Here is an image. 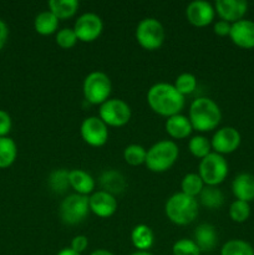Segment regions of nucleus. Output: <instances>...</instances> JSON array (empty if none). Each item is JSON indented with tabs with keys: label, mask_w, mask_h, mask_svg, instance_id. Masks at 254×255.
Returning a JSON list of instances; mask_svg holds the SVG:
<instances>
[{
	"label": "nucleus",
	"mask_w": 254,
	"mask_h": 255,
	"mask_svg": "<svg viewBox=\"0 0 254 255\" xmlns=\"http://www.w3.org/2000/svg\"><path fill=\"white\" fill-rule=\"evenodd\" d=\"M188 21L197 27H203L211 24L216 15V10L211 2L204 0H196L189 2L186 9Z\"/></svg>",
	"instance_id": "obj_13"
},
{
	"label": "nucleus",
	"mask_w": 254,
	"mask_h": 255,
	"mask_svg": "<svg viewBox=\"0 0 254 255\" xmlns=\"http://www.w3.org/2000/svg\"><path fill=\"white\" fill-rule=\"evenodd\" d=\"M232 192L238 201L249 203L254 201V176L251 173H239L232 182Z\"/></svg>",
	"instance_id": "obj_17"
},
{
	"label": "nucleus",
	"mask_w": 254,
	"mask_h": 255,
	"mask_svg": "<svg viewBox=\"0 0 254 255\" xmlns=\"http://www.w3.org/2000/svg\"><path fill=\"white\" fill-rule=\"evenodd\" d=\"M7 36H9V29H7V25L0 19V50L5 46L7 41Z\"/></svg>",
	"instance_id": "obj_39"
},
{
	"label": "nucleus",
	"mask_w": 254,
	"mask_h": 255,
	"mask_svg": "<svg viewBox=\"0 0 254 255\" xmlns=\"http://www.w3.org/2000/svg\"><path fill=\"white\" fill-rule=\"evenodd\" d=\"M49 9L57 19H69L79 9L77 0H50Z\"/></svg>",
	"instance_id": "obj_23"
},
{
	"label": "nucleus",
	"mask_w": 254,
	"mask_h": 255,
	"mask_svg": "<svg viewBox=\"0 0 254 255\" xmlns=\"http://www.w3.org/2000/svg\"><path fill=\"white\" fill-rule=\"evenodd\" d=\"M147 151L139 144H129L125 148L124 158L131 166H139L146 162Z\"/></svg>",
	"instance_id": "obj_32"
},
{
	"label": "nucleus",
	"mask_w": 254,
	"mask_h": 255,
	"mask_svg": "<svg viewBox=\"0 0 254 255\" xmlns=\"http://www.w3.org/2000/svg\"><path fill=\"white\" fill-rule=\"evenodd\" d=\"M214 10L222 20L231 24L244 17L248 10V2L244 0H217Z\"/></svg>",
	"instance_id": "obj_16"
},
{
	"label": "nucleus",
	"mask_w": 254,
	"mask_h": 255,
	"mask_svg": "<svg viewBox=\"0 0 254 255\" xmlns=\"http://www.w3.org/2000/svg\"><path fill=\"white\" fill-rule=\"evenodd\" d=\"M90 255H115V254H112L111 252L109 251H105V249H97V251L92 252Z\"/></svg>",
	"instance_id": "obj_41"
},
{
	"label": "nucleus",
	"mask_w": 254,
	"mask_h": 255,
	"mask_svg": "<svg viewBox=\"0 0 254 255\" xmlns=\"http://www.w3.org/2000/svg\"><path fill=\"white\" fill-rule=\"evenodd\" d=\"M89 197L81 194H70L60 206V217L65 224L76 226L84 222L89 216Z\"/></svg>",
	"instance_id": "obj_8"
},
{
	"label": "nucleus",
	"mask_w": 254,
	"mask_h": 255,
	"mask_svg": "<svg viewBox=\"0 0 254 255\" xmlns=\"http://www.w3.org/2000/svg\"><path fill=\"white\" fill-rule=\"evenodd\" d=\"M56 255H81V254L76 253V252L72 251L71 248H64L61 249V251H60Z\"/></svg>",
	"instance_id": "obj_40"
},
{
	"label": "nucleus",
	"mask_w": 254,
	"mask_h": 255,
	"mask_svg": "<svg viewBox=\"0 0 254 255\" xmlns=\"http://www.w3.org/2000/svg\"><path fill=\"white\" fill-rule=\"evenodd\" d=\"M199 201L209 209H218L224 203V194L221 189L213 186H204L199 193Z\"/></svg>",
	"instance_id": "obj_25"
},
{
	"label": "nucleus",
	"mask_w": 254,
	"mask_h": 255,
	"mask_svg": "<svg viewBox=\"0 0 254 255\" xmlns=\"http://www.w3.org/2000/svg\"><path fill=\"white\" fill-rule=\"evenodd\" d=\"M178 154V146L173 141L164 139V141H159L154 143L147 151L144 163H146L147 168L149 171L161 173V172H166L167 169H169L176 163Z\"/></svg>",
	"instance_id": "obj_4"
},
{
	"label": "nucleus",
	"mask_w": 254,
	"mask_h": 255,
	"mask_svg": "<svg viewBox=\"0 0 254 255\" xmlns=\"http://www.w3.org/2000/svg\"><path fill=\"white\" fill-rule=\"evenodd\" d=\"M77 42V36L74 29L64 27L56 34V44L62 49H71Z\"/></svg>",
	"instance_id": "obj_35"
},
{
	"label": "nucleus",
	"mask_w": 254,
	"mask_h": 255,
	"mask_svg": "<svg viewBox=\"0 0 254 255\" xmlns=\"http://www.w3.org/2000/svg\"><path fill=\"white\" fill-rule=\"evenodd\" d=\"M131 255H153V254H151V253H149V252H139V251H137V252H134V253H132Z\"/></svg>",
	"instance_id": "obj_42"
},
{
	"label": "nucleus",
	"mask_w": 254,
	"mask_h": 255,
	"mask_svg": "<svg viewBox=\"0 0 254 255\" xmlns=\"http://www.w3.org/2000/svg\"><path fill=\"white\" fill-rule=\"evenodd\" d=\"M229 37L238 47L242 49H254V21L242 19L233 22L229 32Z\"/></svg>",
	"instance_id": "obj_14"
},
{
	"label": "nucleus",
	"mask_w": 254,
	"mask_h": 255,
	"mask_svg": "<svg viewBox=\"0 0 254 255\" xmlns=\"http://www.w3.org/2000/svg\"><path fill=\"white\" fill-rule=\"evenodd\" d=\"M57 26H59V19L50 10L40 12L35 17L34 27L37 34L51 35L56 31Z\"/></svg>",
	"instance_id": "obj_24"
},
{
	"label": "nucleus",
	"mask_w": 254,
	"mask_h": 255,
	"mask_svg": "<svg viewBox=\"0 0 254 255\" xmlns=\"http://www.w3.org/2000/svg\"><path fill=\"white\" fill-rule=\"evenodd\" d=\"M199 177L207 186L217 187L224 182L228 176V163L222 154L211 152L208 156L201 159Z\"/></svg>",
	"instance_id": "obj_5"
},
{
	"label": "nucleus",
	"mask_w": 254,
	"mask_h": 255,
	"mask_svg": "<svg viewBox=\"0 0 254 255\" xmlns=\"http://www.w3.org/2000/svg\"><path fill=\"white\" fill-rule=\"evenodd\" d=\"M102 29H104V22L101 17L94 12L82 14L81 16L77 17L74 25V31L77 40L84 42H91L96 40L101 35Z\"/></svg>",
	"instance_id": "obj_11"
},
{
	"label": "nucleus",
	"mask_w": 254,
	"mask_h": 255,
	"mask_svg": "<svg viewBox=\"0 0 254 255\" xmlns=\"http://www.w3.org/2000/svg\"><path fill=\"white\" fill-rule=\"evenodd\" d=\"M147 102L153 112L161 116L171 117L183 110L184 96L177 91L173 85L159 82L148 90Z\"/></svg>",
	"instance_id": "obj_1"
},
{
	"label": "nucleus",
	"mask_w": 254,
	"mask_h": 255,
	"mask_svg": "<svg viewBox=\"0 0 254 255\" xmlns=\"http://www.w3.org/2000/svg\"><path fill=\"white\" fill-rule=\"evenodd\" d=\"M166 32L163 25L154 17H146L136 27V39L146 50H157L163 45Z\"/></svg>",
	"instance_id": "obj_7"
},
{
	"label": "nucleus",
	"mask_w": 254,
	"mask_h": 255,
	"mask_svg": "<svg viewBox=\"0 0 254 255\" xmlns=\"http://www.w3.org/2000/svg\"><path fill=\"white\" fill-rule=\"evenodd\" d=\"M17 156L16 143L9 137H0V168H7Z\"/></svg>",
	"instance_id": "obj_26"
},
{
	"label": "nucleus",
	"mask_w": 254,
	"mask_h": 255,
	"mask_svg": "<svg viewBox=\"0 0 254 255\" xmlns=\"http://www.w3.org/2000/svg\"><path fill=\"white\" fill-rule=\"evenodd\" d=\"M182 193L187 194L189 197L196 198V196H199L202 189L204 188V183L199 174L197 173H188L183 177L181 183Z\"/></svg>",
	"instance_id": "obj_29"
},
{
	"label": "nucleus",
	"mask_w": 254,
	"mask_h": 255,
	"mask_svg": "<svg viewBox=\"0 0 254 255\" xmlns=\"http://www.w3.org/2000/svg\"><path fill=\"white\" fill-rule=\"evenodd\" d=\"M70 187L74 191H76L77 194L81 196H87L92 193L95 189V179L92 178L91 174L82 169H72L69 173Z\"/></svg>",
	"instance_id": "obj_21"
},
{
	"label": "nucleus",
	"mask_w": 254,
	"mask_h": 255,
	"mask_svg": "<svg viewBox=\"0 0 254 255\" xmlns=\"http://www.w3.org/2000/svg\"><path fill=\"white\" fill-rule=\"evenodd\" d=\"M100 184L102 187V191L107 192L112 196L122 193L127 186L124 174L119 171H115V169L105 171L100 177Z\"/></svg>",
	"instance_id": "obj_20"
},
{
	"label": "nucleus",
	"mask_w": 254,
	"mask_h": 255,
	"mask_svg": "<svg viewBox=\"0 0 254 255\" xmlns=\"http://www.w3.org/2000/svg\"><path fill=\"white\" fill-rule=\"evenodd\" d=\"M189 121L193 129L208 132L217 128L222 120V112L218 105L208 97H199L189 106Z\"/></svg>",
	"instance_id": "obj_2"
},
{
	"label": "nucleus",
	"mask_w": 254,
	"mask_h": 255,
	"mask_svg": "<svg viewBox=\"0 0 254 255\" xmlns=\"http://www.w3.org/2000/svg\"><path fill=\"white\" fill-rule=\"evenodd\" d=\"M229 217L236 223H244L251 217V206L243 201H236L229 207Z\"/></svg>",
	"instance_id": "obj_31"
},
{
	"label": "nucleus",
	"mask_w": 254,
	"mask_h": 255,
	"mask_svg": "<svg viewBox=\"0 0 254 255\" xmlns=\"http://www.w3.org/2000/svg\"><path fill=\"white\" fill-rule=\"evenodd\" d=\"M87 246H89V239L85 236H76L74 237V239L71 241V247L70 248L72 251H75L76 253L81 254L86 251Z\"/></svg>",
	"instance_id": "obj_37"
},
{
	"label": "nucleus",
	"mask_w": 254,
	"mask_h": 255,
	"mask_svg": "<svg viewBox=\"0 0 254 255\" xmlns=\"http://www.w3.org/2000/svg\"><path fill=\"white\" fill-rule=\"evenodd\" d=\"M193 237L194 243L198 246L201 253L202 252H212L218 244V234L212 224H199L194 231Z\"/></svg>",
	"instance_id": "obj_18"
},
{
	"label": "nucleus",
	"mask_w": 254,
	"mask_h": 255,
	"mask_svg": "<svg viewBox=\"0 0 254 255\" xmlns=\"http://www.w3.org/2000/svg\"><path fill=\"white\" fill-rule=\"evenodd\" d=\"M82 90L87 102L92 105H102L109 100L111 94V80L105 72L94 71L86 76Z\"/></svg>",
	"instance_id": "obj_6"
},
{
	"label": "nucleus",
	"mask_w": 254,
	"mask_h": 255,
	"mask_svg": "<svg viewBox=\"0 0 254 255\" xmlns=\"http://www.w3.org/2000/svg\"><path fill=\"white\" fill-rule=\"evenodd\" d=\"M164 211L172 223L177 226H187L198 216V202L193 197L179 192L169 197Z\"/></svg>",
	"instance_id": "obj_3"
},
{
	"label": "nucleus",
	"mask_w": 254,
	"mask_h": 255,
	"mask_svg": "<svg viewBox=\"0 0 254 255\" xmlns=\"http://www.w3.org/2000/svg\"><path fill=\"white\" fill-rule=\"evenodd\" d=\"M131 241L134 248L139 252H148L154 242V236L152 229L146 224H138L132 229Z\"/></svg>",
	"instance_id": "obj_22"
},
{
	"label": "nucleus",
	"mask_w": 254,
	"mask_h": 255,
	"mask_svg": "<svg viewBox=\"0 0 254 255\" xmlns=\"http://www.w3.org/2000/svg\"><path fill=\"white\" fill-rule=\"evenodd\" d=\"M81 137L87 144L92 147H101L109 139L107 125L100 117L90 116L81 124Z\"/></svg>",
	"instance_id": "obj_10"
},
{
	"label": "nucleus",
	"mask_w": 254,
	"mask_h": 255,
	"mask_svg": "<svg viewBox=\"0 0 254 255\" xmlns=\"http://www.w3.org/2000/svg\"><path fill=\"white\" fill-rule=\"evenodd\" d=\"M188 148L194 157L202 159L211 153L212 144L204 136H194L189 139Z\"/></svg>",
	"instance_id": "obj_30"
},
{
	"label": "nucleus",
	"mask_w": 254,
	"mask_h": 255,
	"mask_svg": "<svg viewBox=\"0 0 254 255\" xmlns=\"http://www.w3.org/2000/svg\"><path fill=\"white\" fill-rule=\"evenodd\" d=\"M69 173L70 171L65 168L55 169L54 172H51L49 177V186L52 192L61 194L67 191V188L70 187Z\"/></svg>",
	"instance_id": "obj_28"
},
{
	"label": "nucleus",
	"mask_w": 254,
	"mask_h": 255,
	"mask_svg": "<svg viewBox=\"0 0 254 255\" xmlns=\"http://www.w3.org/2000/svg\"><path fill=\"white\" fill-rule=\"evenodd\" d=\"M221 255H254V248L246 241L232 239L223 244Z\"/></svg>",
	"instance_id": "obj_27"
},
{
	"label": "nucleus",
	"mask_w": 254,
	"mask_h": 255,
	"mask_svg": "<svg viewBox=\"0 0 254 255\" xmlns=\"http://www.w3.org/2000/svg\"><path fill=\"white\" fill-rule=\"evenodd\" d=\"M11 129V117L7 112L0 110V137H6Z\"/></svg>",
	"instance_id": "obj_36"
},
{
	"label": "nucleus",
	"mask_w": 254,
	"mask_h": 255,
	"mask_svg": "<svg viewBox=\"0 0 254 255\" xmlns=\"http://www.w3.org/2000/svg\"><path fill=\"white\" fill-rule=\"evenodd\" d=\"M166 131L172 138L183 139L187 138L192 133L193 127H192V124L188 117L178 114L167 119Z\"/></svg>",
	"instance_id": "obj_19"
},
{
	"label": "nucleus",
	"mask_w": 254,
	"mask_h": 255,
	"mask_svg": "<svg viewBox=\"0 0 254 255\" xmlns=\"http://www.w3.org/2000/svg\"><path fill=\"white\" fill-rule=\"evenodd\" d=\"M174 87L177 91L181 95L186 96V95L192 94L197 87V77L194 75L189 74V72H184L181 74L174 81Z\"/></svg>",
	"instance_id": "obj_33"
},
{
	"label": "nucleus",
	"mask_w": 254,
	"mask_h": 255,
	"mask_svg": "<svg viewBox=\"0 0 254 255\" xmlns=\"http://www.w3.org/2000/svg\"><path fill=\"white\" fill-rule=\"evenodd\" d=\"M242 136L239 131L234 127L226 126L219 128L212 137V148L216 153L219 154H229L233 153L241 146Z\"/></svg>",
	"instance_id": "obj_12"
},
{
	"label": "nucleus",
	"mask_w": 254,
	"mask_h": 255,
	"mask_svg": "<svg viewBox=\"0 0 254 255\" xmlns=\"http://www.w3.org/2000/svg\"><path fill=\"white\" fill-rule=\"evenodd\" d=\"M90 211L100 218H110L117 211V201L115 196L105 191H97L89 197Z\"/></svg>",
	"instance_id": "obj_15"
},
{
	"label": "nucleus",
	"mask_w": 254,
	"mask_h": 255,
	"mask_svg": "<svg viewBox=\"0 0 254 255\" xmlns=\"http://www.w3.org/2000/svg\"><path fill=\"white\" fill-rule=\"evenodd\" d=\"M172 253L173 255H201V251L193 239L183 238L173 244Z\"/></svg>",
	"instance_id": "obj_34"
},
{
	"label": "nucleus",
	"mask_w": 254,
	"mask_h": 255,
	"mask_svg": "<svg viewBox=\"0 0 254 255\" xmlns=\"http://www.w3.org/2000/svg\"><path fill=\"white\" fill-rule=\"evenodd\" d=\"M231 22L224 21V20H219V21H217L216 24H214L213 30L217 35H219V36H227V35H229V32H231Z\"/></svg>",
	"instance_id": "obj_38"
},
{
	"label": "nucleus",
	"mask_w": 254,
	"mask_h": 255,
	"mask_svg": "<svg viewBox=\"0 0 254 255\" xmlns=\"http://www.w3.org/2000/svg\"><path fill=\"white\" fill-rule=\"evenodd\" d=\"M100 119L112 127H122L131 119V109L120 99H109L100 106Z\"/></svg>",
	"instance_id": "obj_9"
}]
</instances>
